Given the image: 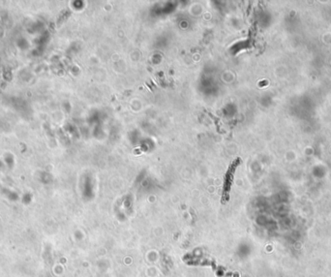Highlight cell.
Instances as JSON below:
<instances>
[{"label": "cell", "mask_w": 331, "mask_h": 277, "mask_svg": "<svg viewBox=\"0 0 331 277\" xmlns=\"http://www.w3.org/2000/svg\"><path fill=\"white\" fill-rule=\"evenodd\" d=\"M239 164V159H236L234 160V162L231 163V165L229 166V170H228V173H227V175H226V180H225V187H224V200H228L229 196V186H231V180H232V177H234V173L235 171V169L238 166Z\"/></svg>", "instance_id": "6da1fadb"}]
</instances>
